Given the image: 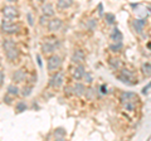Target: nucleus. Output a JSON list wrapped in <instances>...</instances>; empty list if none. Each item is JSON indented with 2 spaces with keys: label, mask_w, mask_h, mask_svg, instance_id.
Listing matches in <instances>:
<instances>
[{
  "label": "nucleus",
  "mask_w": 151,
  "mask_h": 141,
  "mask_svg": "<svg viewBox=\"0 0 151 141\" xmlns=\"http://www.w3.org/2000/svg\"><path fill=\"white\" fill-rule=\"evenodd\" d=\"M86 28H87V30H89V32L96 30V28H97V19H93V18L88 19L86 22Z\"/></svg>",
  "instance_id": "412c9836"
},
{
  "label": "nucleus",
  "mask_w": 151,
  "mask_h": 141,
  "mask_svg": "<svg viewBox=\"0 0 151 141\" xmlns=\"http://www.w3.org/2000/svg\"><path fill=\"white\" fill-rule=\"evenodd\" d=\"M125 109L127 111H135V102H127V103H124Z\"/></svg>",
  "instance_id": "cd10ccee"
},
{
  "label": "nucleus",
  "mask_w": 151,
  "mask_h": 141,
  "mask_svg": "<svg viewBox=\"0 0 151 141\" xmlns=\"http://www.w3.org/2000/svg\"><path fill=\"white\" fill-rule=\"evenodd\" d=\"M59 45H60V43L57 38H48L42 44V52H43L44 54H50V53H53Z\"/></svg>",
  "instance_id": "f03ea898"
},
{
  "label": "nucleus",
  "mask_w": 151,
  "mask_h": 141,
  "mask_svg": "<svg viewBox=\"0 0 151 141\" xmlns=\"http://www.w3.org/2000/svg\"><path fill=\"white\" fill-rule=\"evenodd\" d=\"M27 22L30 27L34 25V20H33V14L32 13H27Z\"/></svg>",
  "instance_id": "7c9ffc66"
},
{
  "label": "nucleus",
  "mask_w": 151,
  "mask_h": 141,
  "mask_svg": "<svg viewBox=\"0 0 151 141\" xmlns=\"http://www.w3.org/2000/svg\"><path fill=\"white\" fill-rule=\"evenodd\" d=\"M84 95H86V97L88 98V100H93V98H94V91H93V88H88V90H86Z\"/></svg>",
  "instance_id": "bb28decb"
},
{
  "label": "nucleus",
  "mask_w": 151,
  "mask_h": 141,
  "mask_svg": "<svg viewBox=\"0 0 151 141\" xmlns=\"http://www.w3.org/2000/svg\"><path fill=\"white\" fill-rule=\"evenodd\" d=\"M146 13H147V15H151V5H146Z\"/></svg>",
  "instance_id": "e433bc0d"
},
{
  "label": "nucleus",
  "mask_w": 151,
  "mask_h": 141,
  "mask_svg": "<svg viewBox=\"0 0 151 141\" xmlns=\"http://www.w3.org/2000/svg\"><path fill=\"white\" fill-rule=\"evenodd\" d=\"M12 79H13L14 83H20V82H23V81H25V79H27V70H25L24 68L17 69L15 72L13 73Z\"/></svg>",
  "instance_id": "6e6552de"
},
{
  "label": "nucleus",
  "mask_w": 151,
  "mask_h": 141,
  "mask_svg": "<svg viewBox=\"0 0 151 141\" xmlns=\"http://www.w3.org/2000/svg\"><path fill=\"white\" fill-rule=\"evenodd\" d=\"M27 109H28L27 103H25V102H23V101L18 102V103H17V106H15V110H17L18 114H20V112H24Z\"/></svg>",
  "instance_id": "393cba45"
},
{
  "label": "nucleus",
  "mask_w": 151,
  "mask_h": 141,
  "mask_svg": "<svg viewBox=\"0 0 151 141\" xmlns=\"http://www.w3.org/2000/svg\"><path fill=\"white\" fill-rule=\"evenodd\" d=\"M105 20H106L107 24L112 25V24H115L116 18H115V15H113L112 13H106V14H105Z\"/></svg>",
  "instance_id": "b1692460"
},
{
  "label": "nucleus",
  "mask_w": 151,
  "mask_h": 141,
  "mask_svg": "<svg viewBox=\"0 0 151 141\" xmlns=\"http://www.w3.org/2000/svg\"><path fill=\"white\" fill-rule=\"evenodd\" d=\"M83 78H84V82H86L87 84L92 83V81H93V78H92V76H91V73H88V72H86V73H84Z\"/></svg>",
  "instance_id": "c85d7f7f"
},
{
  "label": "nucleus",
  "mask_w": 151,
  "mask_h": 141,
  "mask_svg": "<svg viewBox=\"0 0 151 141\" xmlns=\"http://www.w3.org/2000/svg\"><path fill=\"white\" fill-rule=\"evenodd\" d=\"M6 93H9V95L12 96H18L19 95V88L15 86V84H9L8 86V90H6Z\"/></svg>",
  "instance_id": "5701e85b"
},
{
  "label": "nucleus",
  "mask_w": 151,
  "mask_h": 141,
  "mask_svg": "<svg viewBox=\"0 0 151 141\" xmlns=\"http://www.w3.org/2000/svg\"><path fill=\"white\" fill-rule=\"evenodd\" d=\"M108 64H110V67L113 69V70H116V69H120L121 68V60L119 58H110L108 59Z\"/></svg>",
  "instance_id": "6ab92c4d"
},
{
  "label": "nucleus",
  "mask_w": 151,
  "mask_h": 141,
  "mask_svg": "<svg viewBox=\"0 0 151 141\" xmlns=\"http://www.w3.org/2000/svg\"><path fill=\"white\" fill-rule=\"evenodd\" d=\"M53 135H54V139L55 140L63 141L65 139V135H67V132H65V130L63 127H58V129H55L53 131Z\"/></svg>",
  "instance_id": "f3484780"
},
{
  "label": "nucleus",
  "mask_w": 151,
  "mask_h": 141,
  "mask_svg": "<svg viewBox=\"0 0 151 141\" xmlns=\"http://www.w3.org/2000/svg\"><path fill=\"white\" fill-rule=\"evenodd\" d=\"M3 49L5 52V57L9 62H15L19 58V49L13 39H4L3 40Z\"/></svg>",
  "instance_id": "f257e3e1"
},
{
  "label": "nucleus",
  "mask_w": 151,
  "mask_h": 141,
  "mask_svg": "<svg viewBox=\"0 0 151 141\" xmlns=\"http://www.w3.org/2000/svg\"><path fill=\"white\" fill-rule=\"evenodd\" d=\"M62 24H63L62 19H59V18H53V19H50L48 22L47 28H48L49 32H58L60 28H62Z\"/></svg>",
  "instance_id": "1a4fd4ad"
},
{
  "label": "nucleus",
  "mask_w": 151,
  "mask_h": 141,
  "mask_svg": "<svg viewBox=\"0 0 151 141\" xmlns=\"http://www.w3.org/2000/svg\"><path fill=\"white\" fill-rule=\"evenodd\" d=\"M121 73H124L125 76H127V77H130V78H135V74H134V72H131V70H129V69H126V68H124V69H121Z\"/></svg>",
  "instance_id": "c756f323"
},
{
  "label": "nucleus",
  "mask_w": 151,
  "mask_h": 141,
  "mask_svg": "<svg viewBox=\"0 0 151 141\" xmlns=\"http://www.w3.org/2000/svg\"><path fill=\"white\" fill-rule=\"evenodd\" d=\"M145 25H146V18H139V19H134L132 22V27L136 34H142L145 30Z\"/></svg>",
  "instance_id": "0eeeda50"
},
{
  "label": "nucleus",
  "mask_w": 151,
  "mask_h": 141,
  "mask_svg": "<svg viewBox=\"0 0 151 141\" xmlns=\"http://www.w3.org/2000/svg\"><path fill=\"white\" fill-rule=\"evenodd\" d=\"M151 87V82L150 83H147V84H146V86L142 88V93H144V95H145V93H147V91H149V88Z\"/></svg>",
  "instance_id": "473e14b6"
},
{
  "label": "nucleus",
  "mask_w": 151,
  "mask_h": 141,
  "mask_svg": "<svg viewBox=\"0 0 151 141\" xmlns=\"http://www.w3.org/2000/svg\"><path fill=\"white\" fill-rule=\"evenodd\" d=\"M147 48L151 50V42H149V43H147Z\"/></svg>",
  "instance_id": "ea45409f"
},
{
  "label": "nucleus",
  "mask_w": 151,
  "mask_h": 141,
  "mask_svg": "<svg viewBox=\"0 0 151 141\" xmlns=\"http://www.w3.org/2000/svg\"><path fill=\"white\" fill-rule=\"evenodd\" d=\"M48 17H45V15H42L40 17V20H39V23H40V25L42 27H45V25H48Z\"/></svg>",
  "instance_id": "2f4dec72"
},
{
  "label": "nucleus",
  "mask_w": 151,
  "mask_h": 141,
  "mask_svg": "<svg viewBox=\"0 0 151 141\" xmlns=\"http://www.w3.org/2000/svg\"><path fill=\"white\" fill-rule=\"evenodd\" d=\"M0 28H1V32L5 34H17L20 32V25L17 23H13L12 20H4Z\"/></svg>",
  "instance_id": "7ed1b4c3"
},
{
  "label": "nucleus",
  "mask_w": 151,
  "mask_h": 141,
  "mask_svg": "<svg viewBox=\"0 0 151 141\" xmlns=\"http://www.w3.org/2000/svg\"><path fill=\"white\" fill-rule=\"evenodd\" d=\"M84 73H86V70H84L83 65L77 64V67H76L73 69V72H72V76H73V78L76 79V81H81V79L83 78V76H84Z\"/></svg>",
  "instance_id": "ddd939ff"
},
{
  "label": "nucleus",
  "mask_w": 151,
  "mask_h": 141,
  "mask_svg": "<svg viewBox=\"0 0 151 141\" xmlns=\"http://www.w3.org/2000/svg\"><path fill=\"white\" fill-rule=\"evenodd\" d=\"M64 82V73L62 70H55V73L49 79V87L52 88H59Z\"/></svg>",
  "instance_id": "20e7f679"
},
{
  "label": "nucleus",
  "mask_w": 151,
  "mask_h": 141,
  "mask_svg": "<svg viewBox=\"0 0 151 141\" xmlns=\"http://www.w3.org/2000/svg\"><path fill=\"white\" fill-rule=\"evenodd\" d=\"M1 13L6 20H13V19H15V18L19 17V10L13 5H5L3 8Z\"/></svg>",
  "instance_id": "423d86ee"
},
{
  "label": "nucleus",
  "mask_w": 151,
  "mask_h": 141,
  "mask_svg": "<svg viewBox=\"0 0 151 141\" xmlns=\"http://www.w3.org/2000/svg\"><path fill=\"white\" fill-rule=\"evenodd\" d=\"M73 5V0H57V8L60 10L68 9Z\"/></svg>",
  "instance_id": "a211bd4d"
},
{
  "label": "nucleus",
  "mask_w": 151,
  "mask_h": 141,
  "mask_svg": "<svg viewBox=\"0 0 151 141\" xmlns=\"http://www.w3.org/2000/svg\"><path fill=\"white\" fill-rule=\"evenodd\" d=\"M3 82H4V73H3V70L0 69V86L3 84Z\"/></svg>",
  "instance_id": "c9c22d12"
},
{
  "label": "nucleus",
  "mask_w": 151,
  "mask_h": 141,
  "mask_svg": "<svg viewBox=\"0 0 151 141\" xmlns=\"http://www.w3.org/2000/svg\"><path fill=\"white\" fill-rule=\"evenodd\" d=\"M60 64H62V59H60L59 55L57 54H53L50 55L47 60V68H48L49 72H55L60 68Z\"/></svg>",
  "instance_id": "39448f33"
},
{
  "label": "nucleus",
  "mask_w": 151,
  "mask_h": 141,
  "mask_svg": "<svg viewBox=\"0 0 151 141\" xmlns=\"http://www.w3.org/2000/svg\"><path fill=\"white\" fill-rule=\"evenodd\" d=\"M72 90H73V93H74V95L79 97V96H83V95H84V92H86L87 88H86V86H84L83 83H81L79 81H77L74 86L72 87Z\"/></svg>",
  "instance_id": "4468645a"
},
{
  "label": "nucleus",
  "mask_w": 151,
  "mask_h": 141,
  "mask_svg": "<svg viewBox=\"0 0 151 141\" xmlns=\"http://www.w3.org/2000/svg\"><path fill=\"white\" fill-rule=\"evenodd\" d=\"M110 50L112 52V53H120V52L122 50V48H124V44H122V42H117V43H115L113 42L112 44H110Z\"/></svg>",
  "instance_id": "aec40b11"
},
{
  "label": "nucleus",
  "mask_w": 151,
  "mask_h": 141,
  "mask_svg": "<svg viewBox=\"0 0 151 141\" xmlns=\"http://www.w3.org/2000/svg\"><path fill=\"white\" fill-rule=\"evenodd\" d=\"M37 60H38V64H39V67H42L43 64H42V59H40V55L39 54L37 55Z\"/></svg>",
  "instance_id": "4c0bfd02"
},
{
  "label": "nucleus",
  "mask_w": 151,
  "mask_h": 141,
  "mask_svg": "<svg viewBox=\"0 0 151 141\" xmlns=\"http://www.w3.org/2000/svg\"><path fill=\"white\" fill-rule=\"evenodd\" d=\"M38 1H45V0H38Z\"/></svg>",
  "instance_id": "a19ab883"
},
{
  "label": "nucleus",
  "mask_w": 151,
  "mask_h": 141,
  "mask_svg": "<svg viewBox=\"0 0 151 141\" xmlns=\"http://www.w3.org/2000/svg\"><path fill=\"white\" fill-rule=\"evenodd\" d=\"M110 38L112 39V42H115V43H117V42H122V39H124V35H122V33L120 32V29L117 27H115L111 32V35Z\"/></svg>",
  "instance_id": "dca6fc26"
},
{
  "label": "nucleus",
  "mask_w": 151,
  "mask_h": 141,
  "mask_svg": "<svg viewBox=\"0 0 151 141\" xmlns=\"http://www.w3.org/2000/svg\"><path fill=\"white\" fill-rule=\"evenodd\" d=\"M141 70H142L145 77H150L151 76V63H149V62L144 63L142 67H141Z\"/></svg>",
  "instance_id": "4be33fe9"
},
{
  "label": "nucleus",
  "mask_w": 151,
  "mask_h": 141,
  "mask_svg": "<svg viewBox=\"0 0 151 141\" xmlns=\"http://www.w3.org/2000/svg\"><path fill=\"white\" fill-rule=\"evenodd\" d=\"M32 86H27V87H24V88H23V91H22V96L23 97H28V96H29L30 95V93H32Z\"/></svg>",
  "instance_id": "a878e982"
},
{
  "label": "nucleus",
  "mask_w": 151,
  "mask_h": 141,
  "mask_svg": "<svg viewBox=\"0 0 151 141\" xmlns=\"http://www.w3.org/2000/svg\"><path fill=\"white\" fill-rule=\"evenodd\" d=\"M42 13H43V15L45 17H53L54 15V6L52 3H45L42 5Z\"/></svg>",
  "instance_id": "2eb2a0df"
},
{
  "label": "nucleus",
  "mask_w": 151,
  "mask_h": 141,
  "mask_svg": "<svg viewBox=\"0 0 151 141\" xmlns=\"http://www.w3.org/2000/svg\"><path fill=\"white\" fill-rule=\"evenodd\" d=\"M98 14H100V15L102 17L103 15V5H102V4L100 3V4H98Z\"/></svg>",
  "instance_id": "72a5a7b5"
},
{
  "label": "nucleus",
  "mask_w": 151,
  "mask_h": 141,
  "mask_svg": "<svg viewBox=\"0 0 151 141\" xmlns=\"http://www.w3.org/2000/svg\"><path fill=\"white\" fill-rule=\"evenodd\" d=\"M117 79L119 81H121L122 83H125L126 86H135V84H137V81H136L135 78H130V77H127L125 76L124 73H117Z\"/></svg>",
  "instance_id": "9b49d317"
},
{
  "label": "nucleus",
  "mask_w": 151,
  "mask_h": 141,
  "mask_svg": "<svg viewBox=\"0 0 151 141\" xmlns=\"http://www.w3.org/2000/svg\"><path fill=\"white\" fill-rule=\"evenodd\" d=\"M72 62L76 64H81L84 62V52L82 49H76L72 55Z\"/></svg>",
  "instance_id": "f8f14e48"
},
{
  "label": "nucleus",
  "mask_w": 151,
  "mask_h": 141,
  "mask_svg": "<svg viewBox=\"0 0 151 141\" xmlns=\"http://www.w3.org/2000/svg\"><path fill=\"white\" fill-rule=\"evenodd\" d=\"M121 103H127V102H136L137 101V95L134 92H124L120 97Z\"/></svg>",
  "instance_id": "9d476101"
},
{
  "label": "nucleus",
  "mask_w": 151,
  "mask_h": 141,
  "mask_svg": "<svg viewBox=\"0 0 151 141\" xmlns=\"http://www.w3.org/2000/svg\"><path fill=\"white\" fill-rule=\"evenodd\" d=\"M101 92H102V93H107V92H108L106 84H102V86H101Z\"/></svg>",
  "instance_id": "f704fd0d"
},
{
  "label": "nucleus",
  "mask_w": 151,
  "mask_h": 141,
  "mask_svg": "<svg viewBox=\"0 0 151 141\" xmlns=\"http://www.w3.org/2000/svg\"><path fill=\"white\" fill-rule=\"evenodd\" d=\"M6 1H8V3H17L18 0H6Z\"/></svg>",
  "instance_id": "58836bf2"
}]
</instances>
